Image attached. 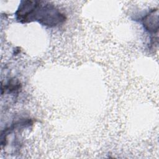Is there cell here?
Returning <instances> with one entry per match:
<instances>
[{"mask_svg":"<svg viewBox=\"0 0 159 159\" xmlns=\"http://www.w3.org/2000/svg\"><path fill=\"white\" fill-rule=\"evenodd\" d=\"M17 21L20 23L39 22L49 27L63 24L65 16L53 4L43 1H22L16 12Z\"/></svg>","mask_w":159,"mask_h":159,"instance_id":"cell-1","label":"cell"},{"mask_svg":"<svg viewBox=\"0 0 159 159\" xmlns=\"http://www.w3.org/2000/svg\"><path fill=\"white\" fill-rule=\"evenodd\" d=\"M144 28L150 33H156L158 29V10H152L143 19Z\"/></svg>","mask_w":159,"mask_h":159,"instance_id":"cell-2","label":"cell"}]
</instances>
